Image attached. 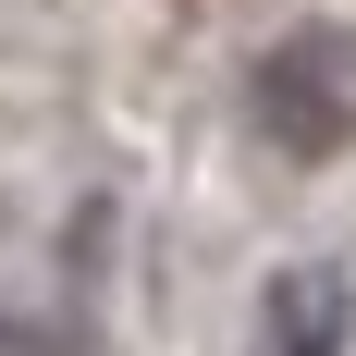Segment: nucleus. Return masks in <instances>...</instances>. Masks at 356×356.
Returning a JSON list of instances; mask_svg holds the SVG:
<instances>
[{"instance_id": "obj_2", "label": "nucleus", "mask_w": 356, "mask_h": 356, "mask_svg": "<svg viewBox=\"0 0 356 356\" xmlns=\"http://www.w3.org/2000/svg\"><path fill=\"white\" fill-rule=\"evenodd\" d=\"M0 356H49V344H37V332H13V320H0Z\"/></svg>"}, {"instance_id": "obj_1", "label": "nucleus", "mask_w": 356, "mask_h": 356, "mask_svg": "<svg viewBox=\"0 0 356 356\" xmlns=\"http://www.w3.org/2000/svg\"><path fill=\"white\" fill-rule=\"evenodd\" d=\"M356 307H344V270H283L258 295V356H344Z\"/></svg>"}]
</instances>
